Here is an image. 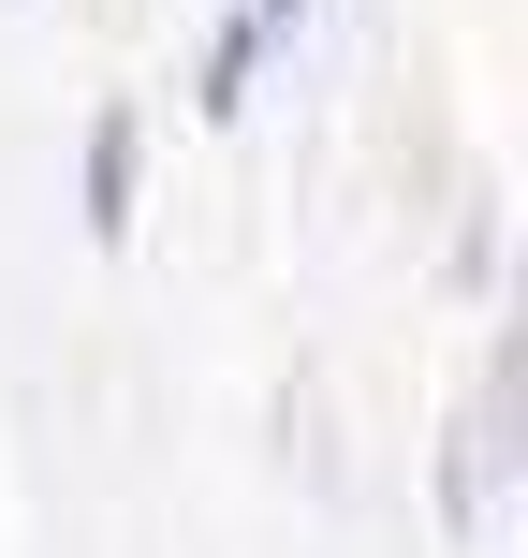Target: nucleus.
I'll list each match as a JSON object with an SVG mask.
<instances>
[{
    "label": "nucleus",
    "mask_w": 528,
    "mask_h": 558,
    "mask_svg": "<svg viewBox=\"0 0 528 558\" xmlns=\"http://www.w3.org/2000/svg\"><path fill=\"white\" fill-rule=\"evenodd\" d=\"M88 235H133V118H88Z\"/></svg>",
    "instance_id": "nucleus-1"
},
{
    "label": "nucleus",
    "mask_w": 528,
    "mask_h": 558,
    "mask_svg": "<svg viewBox=\"0 0 528 558\" xmlns=\"http://www.w3.org/2000/svg\"><path fill=\"white\" fill-rule=\"evenodd\" d=\"M265 15H294V0H265Z\"/></svg>",
    "instance_id": "nucleus-2"
}]
</instances>
